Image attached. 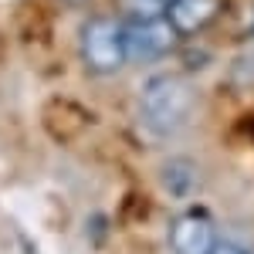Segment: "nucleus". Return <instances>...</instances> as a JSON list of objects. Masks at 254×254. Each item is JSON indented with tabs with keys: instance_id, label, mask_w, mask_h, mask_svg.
Returning a JSON list of instances; mask_svg holds the SVG:
<instances>
[{
	"instance_id": "1",
	"label": "nucleus",
	"mask_w": 254,
	"mask_h": 254,
	"mask_svg": "<svg viewBox=\"0 0 254 254\" xmlns=\"http://www.w3.org/2000/svg\"><path fill=\"white\" fill-rule=\"evenodd\" d=\"M196 109V92L193 85L180 75H159L149 78L142 95H139V122L149 136L166 139L176 136Z\"/></svg>"
},
{
	"instance_id": "3",
	"label": "nucleus",
	"mask_w": 254,
	"mask_h": 254,
	"mask_svg": "<svg viewBox=\"0 0 254 254\" xmlns=\"http://www.w3.org/2000/svg\"><path fill=\"white\" fill-rule=\"evenodd\" d=\"M176 41H180V34L166 17L126 20V55H129V61L166 58L176 48Z\"/></svg>"
},
{
	"instance_id": "2",
	"label": "nucleus",
	"mask_w": 254,
	"mask_h": 254,
	"mask_svg": "<svg viewBox=\"0 0 254 254\" xmlns=\"http://www.w3.org/2000/svg\"><path fill=\"white\" fill-rule=\"evenodd\" d=\"M81 61L92 75H112L119 71L126 55V20L116 17H92L81 27Z\"/></svg>"
},
{
	"instance_id": "8",
	"label": "nucleus",
	"mask_w": 254,
	"mask_h": 254,
	"mask_svg": "<svg viewBox=\"0 0 254 254\" xmlns=\"http://www.w3.org/2000/svg\"><path fill=\"white\" fill-rule=\"evenodd\" d=\"M64 3H75V7H81V3H85V0H64Z\"/></svg>"
},
{
	"instance_id": "4",
	"label": "nucleus",
	"mask_w": 254,
	"mask_h": 254,
	"mask_svg": "<svg viewBox=\"0 0 254 254\" xmlns=\"http://www.w3.org/2000/svg\"><path fill=\"white\" fill-rule=\"evenodd\" d=\"M214 244H217V227L207 210H183L170 224L173 254H210Z\"/></svg>"
},
{
	"instance_id": "7",
	"label": "nucleus",
	"mask_w": 254,
	"mask_h": 254,
	"mask_svg": "<svg viewBox=\"0 0 254 254\" xmlns=\"http://www.w3.org/2000/svg\"><path fill=\"white\" fill-rule=\"evenodd\" d=\"M210 254H251L244 244H237V241H224V237H217V244L210 248Z\"/></svg>"
},
{
	"instance_id": "6",
	"label": "nucleus",
	"mask_w": 254,
	"mask_h": 254,
	"mask_svg": "<svg viewBox=\"0 0 254 254\" xmlns=\"http://www.w3.org/2000/svg\"><path fill=\"white\" fill-rule=\"evenodd\" d=\"M122 20H149V17H166L170 0H116Z\"/></svg>"
},
{
	"instance_id": "5",
	"label": "nucleus",
	"mask_w": 254,
	"mask_h": 254,
	"mask_svg": "<svg viewBox=\"0 0 254 254\" xmlns=\"http://www.w3.org/2000/svg\"><path fill=\"white\" fill-rule=\"evenodd\" d=\"M220 0H170L166 7V20L176 27L180 38H190V34H200L203 27H210L220 14Z\"/></svg>"
}]
</instances>
